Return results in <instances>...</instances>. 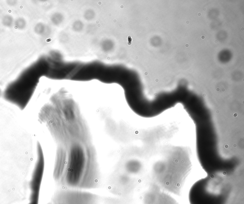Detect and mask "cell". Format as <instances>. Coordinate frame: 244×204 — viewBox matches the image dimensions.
<instances>
[{
  "instance_id": "obj_10",
  "label": "cell",
  "mask_w": 244,
  "mask_h": 204,
  "mask_svg": "<svg viewBox=\"0 0 244 204\" xmlns=\"http://www.w3.org/2000/svg\"><path fill=\"white\" fill-rule=\"evenodd\" d=\"M1 95H2V91H1V89H0V97H1Z\"/></svg>"
},
{
  "instance_id": "obj_8",
  "label": "cell",
  "mask_w": 244,
  "mask_h": 204,
  "mask_svg": "<svg viewBox=\"0 0 244 204\" xmlns=\"http://www.w3.org/2000/svg\"><path fill=\"white\" fill-rule=\"evenodd\" d=\"M15 26L19 29H23L26 26V22L25 19L23 18H18L15 20Z\"/></svg>"
},
{
  "instance_id": "obj_4",
  "label": "cell",
  "mask_w": 244,
  "mask_h": 204,
  "mask_svg": "<svg viewBox=\"0 0 244 204\" xmlns=\"http://www.w3.org/2000/svg\"><path fill=\"white\" fill-rule=\"evenodd\" d=\"M85 165V156L84 151L78 147L71 149L66 173L65 183L68 186L76 188L80 186Z\"/></svg>"
},
{
  "instance_id": "obj_3",
  "label": "cell",
  "mask_w": 244,
  "mask_h": 204,
  "mask_svg": "<svg viewBox=\"0 0 244 204\" xmlns=\"http://www.w3.org/2000/svg\"><path fill=\"white\" fill-rule=\"evenodd\" d=\"M38 74L31 67L7 86L4 94L7 100L23 109L29 101L38 83Z\"/></svg>"
},
{
  "instance_id": "obj_9",
  "label": "cell",
  "mask_w": 244,
  "mask_h": 204,
  "mask_svg": "<svg viewBox=\"0 0 244 204\" xmlns=\"http://www.w3.org/2000/svg\"><path fill=\"white\" fill-rule=\"evenodd\" d=\"M39 196L31 197L30 201L27 204H38Z\"/></svg>"
},
{
  "instance_id": "obj_2",
  "label": "cell",
  "mask_w": 244,
  "mask_h": 204,
  "mask_svg": "<svg viewBox=\"0 0 244 204\" xmlns=\"http://www.w3.org/2000/svg\"><path fill=\"white\" fill-rule=\"evenodd\" d=\"M189 200L190 204H244V187L222 176H208L193 184Z\"/></svg>"
},
{
  "instance_id": "obj_5",
  "label": "cell",
  "mask_w": 244,
  "mask_h": 204,
  "mask_svg": "<svg viewBox=\"0 0 244 204\" xmlns=\"http://www.w3.org/2000/svg\"><path fill=\"white\" fill-rule=\"evenodd\" d=\"M44 161L42 147L39 144L37 145V159L30 182L32 194H39L40 188L44 171Z\"/></svg>"
},
{
  "instance_id": "obj_11",
  "label": "cell",
  "mask_w": 244,
  "mask_h": 204,
  "mask_svg": "<svg viewBox=\"0 0 244 204\" xmlns=\"http://www.w3.org/2000/svg\"><path fill=\"white\" fill-rule=\"evenodd\" d=\"M63 204V203H59V204Z\"/></svg>"
},
{
  "instance_id": "obj_7",
  "label": "cell",
  "mask_w": 244,
  "mask_h": 204,
  "mask_svg": "<svg viewBox=\"0 0 244 204\" xmlns=\"http://www.w3.org/2000/svg\"><path fill=\"white\" fill-rule=\"evenodd\" d=\"M2 23L5 26L10 27L14 23L13 17L10 15H6L3 17Z\"/></svg>"
},
{
  "instance_id": "obj_1",
  "label": "cell",
  "mask_w": 244,
  "mask_h": 204,
  "mask_svg": "<svg viewBox=\"0 0 244 204\" xmlns=\"http://www.w3.org/2000/svg\"><path fill=\"white\" fill-rule=\"evenodd\" d=\"M182 104L195 124L197 158L209 176H230L241 165V160L224 159L219 151L218 137L210 112L201 97L192 93Z\"/></svg>"
},
{
  "instance_id": "obj_6",
  "label": "cell",
  "mask_w": 244,
  "mask_h": 204,
  "mask_svg": "<svg viewBox=\"0 0 244 204\" xmlns=\"http://www.w3.org/2000/svg\"><path fill=\"white\" fill-rule=\"evenodd\" d=\"M96 198L92 194L79 191H69L63 193V201L59 203L65 204H96Z\"/></svg>"
}]
</instances>
